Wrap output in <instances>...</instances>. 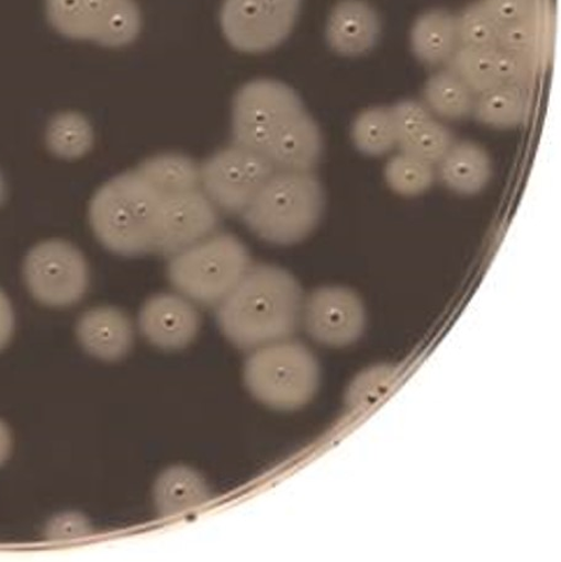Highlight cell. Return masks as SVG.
<instances>
[{
    "label": "cell",
    "instance_id": "obj_1",
    "mask_svg": "<svg viewBox=\"0 0 561 562\" xmlns=\"http://www.w3.org/2000/svg\"><path fill=\"white\" fill-rule=\"evenodd\" d=\"M233 135L237 145L258 153L274 170L311 171L322 156L318 126L298 94L274 80H254L238 91Z\"/></svg>",
    "mask_w": 561,
    "mask_h": 562
},
{
    "label": "cell",
    "instance_id": "obj_2",
    "mask_svg": "<svg viewBox=\"0 0 561 562\" xmlns=\"http://www.w3.org/2000/svg\"><path fill=\"white\" fill-rule=\"evenodd\" d=\"M303 294L293 276L277 266H250L218 306L220 328L240 349L285 340L302 319Z\"/></svg>",
    "mask_w": 561,
    "mask_h": 562
},
{
    "label": "cell",
    "instance_id": "obj_3",
    "mask_svg": "<svg viewBox=\"0 0 561 562\" xmlns=\"http://www.w3.org/2000/svg\"><path fill=\"white\" fill-rule=\"evenodd\" d=\"M138 168L101 187L90 202L89 221L98 240L122 257L157 252L162 203L168 195Z\"/></svg>",
    "mask_w": 561,
    "mask_h": 562
},
{
    "label": "cell",
    "instance_id": "obj_4",
    "mask_svg": "<svg viewBox=\"0 0 561 562\" xmlns=\"http://www.w3.org/2000/svg\"><path fill=\"white\" fill-rule=\"evenodd\" d=\"M474 47H493L542 76L553 55L556 20L548 0H479Z\"/></svg>",
    "mask_w": 561,
    "mask_h": 562
},
{
    "label": "cell",
    "instance_id": "obj_5",
    "mask_svg": "<svg viewBox=\"0 0 561 562\" xmlns=\"http://www.w3.org/2000/svg\"><path fill=\"white\" fill-rule=\"evenodd\" d=\"M323 209V189L311 171L278 170L243 212V218L260 239L291 245L308 237Z\"/></svg>",
    "mask_w": 561,
    "mask_h": 562
},
{
    "label": "cell",
    "instance_id": "obj_6",
    "mask_svg": "<svg viewBox=\"0 0 561 562\" xmlns=\"http://www.w3.org/2000/svg\"><path fill=\"white\" fill-rule=\"evenodd\" d=\"M244 380L262 404L295 411L307 405L318 391L319 364L303 344L274 341L255 349L244 368Z\"/></svg>",
    "mask_w": 561,
    "mask_h": 562
},
{
    "label": "cell",
    "instance_id": "obj_7",
    "mask_svg": "<svg viewBox=\"0 0 561 562\" xmlns=\"http://www.w3.org/2000/svg\"><path fill=\"white\" fill-rule=\"evenodd\" d=\"M250 268L249 252L232 234L209 235L175 254L168 276L191 302L220 304Z\"/></svg>",
    "mask_w": 561,
    "mask_h": 562
},
{
    "label": "cell",
    "instance_id": "obj_8",
    "mask_svg": "<svg viewBox=\"0 0 561 562\" xmlns=\"http://www.w3.org/2000/svg\"><path fill=\"white\" fill-rule=\"evenodd\" d=\"M49 23L58 33L109 47L126 46L141 30L134 0H46Z\"/></svg>",
    "mask_w": 561,
    "mask_h": 562
},
{
    "label": "cell",
    "instance_id": "obj_9",
    "mask_svg": "<svg viewBox=\"0 0 561 562\" xmlns=\"http://www.w3.org/2000/svg\"><path fill=\"white\" fill-rule=\"evenodd\" d=\"M30 293L41 304L67 308L83 300L90 282L85 255L70 243L48 240L30 250L24 262Z\"/></svg>",
    "mask_w": 561,
    "mask_h": 562
},
{
    "label": "cell",
    "instance_id": "obj_10",
    "mask_svg": "<svg viewBox=\"0 0 561 562\" xmlns=\"http://www.w3.org/2000/svg\"><path fill=\"white\" fill-rule=\"evenodd\" d=\"M300 5L301 0H224L223 33L242 53H265L291 34Z\"/></svg>",
    "mask_w": 561,
    "mask_h": 562
},
{
    "label": "cell",
    "instance_id": "obj_11",
    "mask_svg": "<svg viewBox=\"0 0 561 562\" xmlns=\"http://www.w3.org/2000/svg\"><path fill=\"white\" fill-rule=\"evenodd\" d=\"M273 172L267 159L236 143L217 151L202 166L200 183L214 206L243 213Z\"/></svg>",
    "mask_w": 561,
    "mask_h": 562
},
{
    "label": "cell",
    "instance_id": "obj_12",
    "mask_svg": "<svg viewBox=\"0 0 561 562\" xmlns=\"http://www.w3.org/2000/svg\"><path fill=\"white\" fill-rule=\"evenodd\" d=\"M302 319L312 339L328 347H346L362 336L364 305L355 292L322 288L303 301Z\"/></svg>",
    "mask_w": 561,
    "mask_h": 562
},
{
    "label": "cell",
    "instance_id": "obj_13",
    "mask_svg": "<svg viewBox=\"0 0 561 562\" xmlns=\"http://www.w3.org/2000/svg\"><path fill=\"white\" fill-rule=\"evenodd\" d=\"M217 223L216 206L200 188L168 193L162 204L157 252L175 255L209 237Z\"/></svg>",
    "mask_w": 561,
    "mask_h": 562
},
{
    "label": "cell",
    "instance_id": "obj_14",
    "mask_svg": "<svg viewBox=\"0 0 561 562\" xmlns=\"http://www.w3.org/2000/svg\"><path fill=\"white\" fill-rule=\"evenodd\" d=\"M447 66L475 97L500 86L529 89L540 77L521 60L493 47L458 46Z\"/></svg>",
    "mask_w": 561,
    "mask_h": 562
},
{
    "label": "cell",
    "instance_id": "obj_15",
    "mask_svg": "<svg viewBox=\"0 0 561 562\" xmlns=\"http://www.w3.org/2000/svg\"><path fill=\"white\" fill-rule=\"evenodd\" d=\"M138 324L150 345L177 351L197 339L201 319L195 305L182 294L160 293L142 306Z\"/></svg>",
    "mask_w": 561,
    "mask_h": 562
},
{
    "label": "cell",
    "instance_id": "obj_16",
    "mask_svg": "<svg viewBox=\"0 0 561 562\" xmlns=\"http://www.w3.org/2000/svg\"><path fill=\"white\" fill-rule=\"evenodd\" d=\"M77 336L88 353L104 361L125 357L135 340L134 326L128 316L112 306H98L81 315Z\"/></svg>",
    "mask_w": 561,
    "mask_h": 562
},
{
    "label": "cell",
    "instance_id": "obj_17",
    "mask_svg": "<svg viewBox=\"0 0 561 562\" xmlns=\"http://www.w3.org/2000/svg\"><path fill=\"white\" fill-rule=\"evenodd\" d=\"M381 35V20L362 0H344L329 18L326 37L335 53L356 57L369 53Z\"/></svg>",
    "mask_w": 561,
    "mask_h": 562
},
{
    "label": "cell",
    "instance_id": "obj_18",
    "mask_svg": "<svg viewBox=\"0 0 561 562\" xmlns=\"http://www.w3.org/2000/svg\"><path fill=\"white\" fill-rule=\"evenodd\" d=\"M211 495L206 480L186 465L162 470L153 487V501L162 517L188 514L207 504Z\"/></svg>",
    "mask_w": 561,
    "mask_h": 562
},
{
    "label": "cell",
    "instance_id": "obj_19",
    "mask_svg": "<svg viewBox=\"0 0 561 562\" xmlns=\"http://www.w3.org/2000/svg\"><path fill=\"white\" fill-rule=\"evenodd\" d=\"M437 166L444 186L458 195H476L493 177L491 157L472 142L455 143Z\"/></svg>",
    "mask_w": 561,
    "mask_h": 562
},
{
    "label": "cell",
    "instance_id": "obj_20",
    "mask_svg": "<svg viewBox=\"0 0 561 562\" xmlns=\"http://www.w3.org/2000/svg\"><path fill=\"white\" fill-rule=\"evenodd\" d=\"M412 48L417 59L428 66L448 65L458 48L457 16L433 10L416 20Z\"/></svg>",
    "mask_w": 561,
    "mask_h": 562
},
{
    "label": "cell",
    "instance_id": "obj_21",
    "mask_svg": "<svg viewBox=\"0 0 561 562\" xmlns=\"http://www.w3.org/2000/svg\"><path fill=\"white\" fill-rule=\"evenodd\" d=\"M532 109L529 89L500 86L475 97L473 115L481 124L498 128H514L527 121Z\"/></svg>",
    "mask_w": 561,
    "mask_h": 562
},
{
    "label": "cell",
    "instance_id": "obj_22",
    "mask_svg": "<svg viewBox=\"0 0 561 562\" xmlns=\"http://www.w3.org/2000/svg\"><path fill=\"white\" fill-rule=\"evenodd\" d=\"M424 98L427 109L438 117L457 121L473 115L475 94L450 68L427 80Z\"/></svg>",
    "mask_w": 561,
    "mask_h": 562
},
{
    "label": "cell",
    "instance_id": "obj_23",
    "mask_svg": "<svg viewBox=\"0 0 561 562\" xmlns=\"http://www.w3.org/2000/svg\"><path fill=\"white\" fill-rule=\"evenodd\" d=\"M46 142L55 156L78 159L93 147L94 132L86 117L76 112H64L51 120Z\"/></svg>",
    "mask_w": 561,
    "mask_h": 562
},
{
    "label": "cell",
    "instance_id": "obj_24",
    "mask_svg": "<svg viewBox=\"0 0 561 562\" xmlns=\"http://www.w3.org/2000/svg\"><path fill=\"white\" fill-rule=\"evenodd\" d=\"M355 146L364 155L380 157L400 146L391 109L373 108L361 112L354 122Z\"/></svg>",
    "mask_w": 561,
    "mask_h": 562
},
{
    "label": "cell",
    "instance_id": "obj_25",
    "mask_svg": "<svg viewBox=\"0 0 561 562\" xmlns=\"http://www.w3.org/2000/svg\"><path fill=\"white\" fill-rule=\"evenodd\" d=\"M166 192H181L200 188V169L191 159L178 155H162L148 159L138 168Z\"/></svg>",
    "mask_w": 561,
    "mask_h": 562
},
{
    "label": "cell",
    "instance_id": "obj_26",
    "mask_svg": "<svg viewBox=\"0 0 561 562\" xmlns=\"http://www.w3.org/2000/svg\"><path fill=\"white\" fill-rule=\"evenodd\" d=\"M435 166L402 151L385 167L388 186L402 196H417L433 187Z\"/></svg>",
    "mask_w": 561,
    "mask_h": 562
},
{
    "label": "cell",
    "instance_id": "obj_27",
    "mask_svg": "<svg viewBox=\"0 0 561 562\" xmlns=\"http://www.w3.org/2000/svg\"><path fill=\"white\" fill-rule=\"evenodd\" d=\"M453 145L455 139L450 128L431 119L411 137L403 140L400 146L407 155L436 166Z\"/></svg>",
    "mask_w": 561,
    "mask_h": 562
},
{
    "label": "cell",
    "instance_id": "obj_28",
    "mask_svg": "<svg viewBox=\"0 0 561 562\" xmlns=\"http://www.w3.org/2000/svg\"><path fill=\"white\" fill-rule=\"evenodd\" d=\"M394 368L375 367L356 378L350 387L349 398L352 406L372 404L383 396L393 383Z\"/></svg>",
    "mask_w": 561,
    "mask_h": 562
},
{
    "label": "cell",
    "instance_id": "obj_29",
    "mask_svg": "<svg viewBox=\"0 0 561 562\" xmlns=\"http://www.w3.org/2000/svg\"><path fill=\"white\" fill-rule=\"evenodd\" d=\"M391 111L400 145L433 119L431 111L419 101H402Z\"/></svg>",
    "mask_w": 561,
    "mask_h": 562
},
{
    "label": "cell",
    "instance_id": "obj_30",
    "mask_svg": "<svg viewBox=\"0 0 561 562\" xmlns=\"http://www.w3.org/2000/svg\"><path fill=\"white\" fill-rule=\"evenodd\" d=\"M93 531L89 520L80 514H64L55 517L47 526L46 535L53 541H71L89 536Z\"/></svg>",
    "mask_w": 561,
    "mask_h": 562
},
{
    "label": "cell",
    "instance_id": "obj_31",
    "mask_svg": "<svg viewBox=\"0 0 561 562\" xmlns=\"http://www.w3.org/2000/svg\"><path fill=\"white\" fill-rule=\"evenodd\" d=\"M15 328V316L12 303L3 291H0V350L12 339Z\"/></svg>",
    "mask_w": 561,
    "mask_h": 562
},
{
    "label": "cell",
    "instance_id": "obj_32",
    "mask_svg": "<svg viewBox=\"0 0 561 562\" xmlns=\"http://www.w3.org/2000/svg\"><path fill=\"white\" fill-rule=\"evenodd\" d=\"M12 452V434L8 426L0 422V465H2Z\"/></svg>",
    "mask_w": 561,
    "mask_h": 562
},
{
    "label": "cell",
    "instance_id": "obj_33",
    "mask_svg": "<svg viewBox=\"0 0 561 562\" xmlns=\"http://www.w3.org/2000/svg\"><path fill=\"white\" fill-rule=\"evenodd\" d=\"M5 196V186L2 176H0V203L3 202Z\"/></svg>",
    "mask_w": 561,
    "mask_h": 562
}]
</instances>
